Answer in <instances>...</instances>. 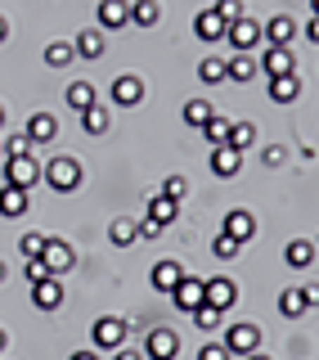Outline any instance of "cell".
<instances>
[{
	"mask_svg": "<svg viewBox=\"0 0 319 360\" xmlns=\"http://www.w3.org/2000/svg\"><path fill=\"white\" fill-rule=\"evenodd\" d=\"M198 360H234V356L225 352V342H202L198 347Z\"/></svg>",
	"mask_w": 319,
	"mask_h": 360,
	"instance_id": "b9f144b4",
	"label": "cell"
},
{
	"mask_svg": "<svg viewBox=\"0 0 319 360\" xmlns=\"http://www.w3.org/2000/svg\"><path fill=\"white\" fill-rule=\"evenodd\" d=\"M216 14H221L225 22H234V18H243V0H216Z\"/></svg>",
	"mask_w": 319,
	"mask_h": 360,
	"instance_id": "60d3db41",
	"label": "cell"
},
{
	"mask_svg": "<svg viewBox=\"0 0 319 360\" xmlns=\"http://www.w3.org/2000/svg\"><path fill=\"white\" fill-rule=\"evenodd\" d=\"M185 122L202 131V127L211 122V104H207V99H189V104H185Z\"/></svg>",
	"mask_w": 319,
	"mask_h": 360,
	"instance_id": "e575fe53",
	"label": "cell"
},
{
	"mask_svg": "<svg viewBox=\"0 0 319 360\" xmlns=\"http://www.w3.org/2000/svg\"><path fill=\"white\" fill-rule=\"evenodd\" d=\"M5 37H9V22H5V18H0V41H5Z\"/></svg>",
	"mask_w": 319,
	"mask_h": 360,
	"instance_id": "7dc6e473",
	"label": "cell"
},
{
	"mask_svg": "<svg viewBox=\"0 0 319 360\" xmlns=\"http://www.w3.org/2000/svg\"><path fill=\"white\" fill-rule=\"evenodd\" d=\"M225 239H234L238 248H243L247 239H252V234H256V217H252V212H243V207H234L230 212V217H225Z\"/></svg>",
	"mask_w": 319,
	"mask_h": 360,
	"instance_id": "8fae6325",
	"label": "cell"
},
{
	"mask_svg": "<svg viewBox=\"0 0 319 360\" xmlns=\"http://www.w3.org/2000/svg\"><path fill=\"white\" fill-rule=\"evenodd\" d=\"M315 307V288H283L279 292V315L283 320H301Z\"/></svg>",
	"mask_w": 319,
	"mask_h": 360,
	"instance_id": "30bf717a",
	"label": "cell"
},
{
	"mask_svg": "<svg viewBox=\"0 0 319 360\" xmlns=\"http://www.w3.org/2000/svg\"><path fill=\"white\" fill-rule=\"evenodd\" d=\"M27 149H32L27 135H9V140H0V153H5V158H22ZM5 158H0V162H5Z\"/></svg>",
	"mask_w": 319,
	"mask_h": 360,
	"instance_id": "8d00e7d4",
	"label": "cell"
},
{
	"mask_svg": "<svg viewBox=\"0 0 319 360\" xmlns=\"http://www.w3.org/2000/svg\"><path fill=\"white\" fill-rule=\"evenodd\" d=\"M72 360H99L95 352H72Z\"/></svg>",
	"mask_w": 319,
	"mask_h": 360,
	"instance_id": "bcb514c9",
	"label": "cell"
},
{
	"mask_svg": "<svg viewBox=\"0 0 319 360\" xmlns=\"http://www.w3.org/2000/svg\"><path fill=\"white\" fill-rule=\"evenodd\" d=\"M180 279H185V266H180V262H157V266L149 270V284H153L157 292H171Z\"/></svg>",
	"mask_w": 319,
	"mask_h": 360,
	"instance_id": "ac0fdd59",
	"label": "cell"
},
{
	"mask_svg": "<svg viewBox=\"0 0 319 360\" xmlns=\"http://www.w3.org/2000/svg\"><path fill=\"white\" fill-rule=\"evenodd\" d=\"M140 99H144V82L135 72H126V77L112 82V104H117V108H135Z\"/></svg>",
	"mask_w": 319,
	"mask_h": 360,
	"instance_id": "4fadbf2b",
	"label": "cell"
},
{
	"mask_svg": "<svg viewBox=\"0 0 319 360\" xmlns=\"http://www.w3.org/2000/svg\"><path fill=\"white\" fill-rule=\"evenodd\" d=\"M266 162H270V167L283 162V149H279V144H270V149H266Z\"/></svg>",
	"mask_w": 319,
	"mask_h": 360,
	"instance_id": "ee69618b",
	"label": "cell"
},
{
	"mask_svg": "<svg viewBox=\"0 0 319 360\" xmlns=\"http://www.w3.org/2000/svg\"><path fill=\"white\" fill-rule=\"evenodd\" d=\"M292 37H297V27H292L288 14H279V18L266 22V45H292Z\"/></svg>",
	"mask_w": 319,
	"mask_h": 360,
	"instance_id": "484cf974",
	"label": "cell"
},
{
	"mask_svg": "<svg viewBox=\"0 0 319 360\" xmlns=\"http://www.w3.org/2000/svg\"><path fill=\"white\" fill-rule=\"evenodd\" d=\"M162 194H167L171 202H180V198L189 194V180H185V176H167V180H162Z\"/></svg>",
	"mask_w": 319,
	"mask_h": 360,
	"instance_id": "74e56055",
	"label": "cell"
},
{
	"mask_svg": "<svg viewBox=\"0 0 319 360\" xmlns=\"http://www.w3.org/2000/svg\"><path fill=\"white\" fill-rule=\"evenodd\" d=\"M32 302H37V311H59L63 307V284L59 279H41V284H32Z\"/></svg>",
	"mask_w": 319,
	"mask_h": 360,
	"instance_id": "2e32d148",
	"label": "cell"
},
{
	"mask_svg": "<svg viewBox=\"0 0 319 360\" xmlns=\"http://www.w3.org/2000/svg\"><path fill=\"white\" fill-rule=\"evenodd\" d=\"M5 347H9V333H5V329H0V352H5Z\"/></svg>",
	"mask_w": 319,
	"mask_h": 360,
	"instance_id": "681fc988",
	"label": "cell"
},
{
	"mask_svg": "<svg viewBox=\"0 0 319 360\" xmlns=\"http://www.w3.org/2000/svg\"><path fill=\"white\" fill-rule=\"evenodd\" d=\"M99 352H117V347H126V320H117V315H99L95 329H90Z\"/></svg>",
	"mask_w": 319,
	"mask_h": 360,
	"instance_id": "7a4b0ae2",
	"label": "cell"
},
{
	"mask_svg": "<svg viewBox=\"0 0 319 360\" xmlns=\"http://www.w3.org/2000/svg\"><path fill=\"white\" fill-rule=\"evenodd\" d=\"M176 217H180V202H171L167 194H153L149 198V217H144V221H153V225H162V230H167Z\"/></svg>",
	"mask_w": 319,
	"mask_h": 360,
	"instance_id": "7402d4cb",
	"label": "cell"
},
{
	"mask_svg": "<svg viewBox=\"0 0 319 360\" xmlns=\"http://www.w3.org/2000/svg\"><path fill=\"white\" fill-rule=\"evenodd\" d=\"M189 315H193V324H198L202 333H211V329H221V324H225V311H216V307H207V302H202L198 311H189Z\"/></svg>",
	"mask_w": 319,
	"mask_h": 360,
	"instance_id": "f546056e",
	"label": "cell"
},
{
	"mask_svg": "<svg viewBox=\"0 0 319 360\" xmlns=\"http://www.w3.org/2000/svg\"><path fill=\"white\" fill-rule=\"evenodd\" d=\"M283 262H288L292 270H311L315 266V243L311 239H292L288 248H283Z\"/></svg>",
	"mask_w": 319,
	"mask_h": 360,
	"instance_id": "44dd1931",
	"label": "cell"
},
{
	"mask_svg": "<svg viewBox=\"0 0 319 360\" xmlns=\"http://www.w3.org/2000/svg\"><path fill=\"white\" fill-rule=\"evenodd\" d=\"M32 202H27V189H14V185H0V217H22Z\"/></svg>",
	"mask_w": 319,
	"mask_h": 360,
	"instance_id": "603a6c76",
	"label": "cell"
},
{
	"mask_svg": "<svg viewBox=\"0 0 319 360\" xmlns=\"http://www.w3.org/2000/svg\"><path fill=\"white\" fill-rule=\"evenodd\" d=\"M225 27H230V22L216 14V9H202V14L193 18V32H198V41H225Z\"/></svg>",
	"mask_w": 319,
	"mask_h": 360,
	"instance_id": "d6986e66",
	"label": "cell"
},
{
	"mask_svg": "<svg viewBox=\"0 0 319 360\" xmlns=\"http://www.w3.org/2000/svg\"><path fill=\"white\" fill-rule=\"evenodd\" d=\"M256 77V59L252 54H234V59H225V82H252Z\"/></svg>",
	"mask_w": 319,
	"mask_h": 360,
	"instance_id": "d4e9b609",
	"label": "cell"
},
{
	"mask_svg": "<svg viewBox=\"0 0 319 360\" xmlns=\"http://www.w3.org/2000/svg\"><path fill=\"white\" fill-rule=\"evenodd\" d=\"M5 275H9V270H5V262H0V284H5Z\"/></svg>",
	"mask_w": 319,
	"mask_h": 360,
	"instance_id": "f907efd6",
	"label": "cell"
},
{
	"mask_svg": "<svg viewBox=\"0 0 319 360\" xmlns=\"http://www.w3.org/2000/svg\"><path fill=\"white\" fill-rule=\"evenodd\" d=\"M225 41L234 45L238 54H252V45H261V22H252V18H234L230 27H225Z\"/></svg>",
	"mask_w": 319,
	"mask_h": 360,
	"instance_id": "ba28073f",
	"label": "cell"
},
{
	"mask_svg": "<svg viewBox=\"0 0 319 360\" xmlns=\"http://www.w3.org/2000/svg\"><path fill=\"white\" fill-rule=\"evenodd\" d=\"M225 144L230 149H238V153H247L256 144V127L252 122H230V135H225Z\"/></svg>",
	"mask_w": 319,
	"mask_h": 360,
	"instance_id": "83f0119b",
	"label": "cell"
},
{
	"mask_svg": "<svg viewBox=\"0 0 319 360\" xmlns=\"http://www.w3.org/2000/svg\"><path fill=\"white\" fill-rule=\"evenodd\" d=\"M41 180L54 189V194H72V189H82L86 172H82V162H77V158L59 153V158H50V162L41 167Z\"/></svg>",
	"mask_w": 319,
	"mask_h": 360,
	"instance_id": "6da1fadb",
	"label": "cell"
},
{
	"mask_svg": "<svg viewBox=\"0 0 319 360\" xmlns=\"http://www.w3.org/2000/svg\"><path fill=\"white\" fill-rule=\"evenodd\" d=\"M67 104H72L77 112H86L90 104H99V99H95V86H90V82H72V86H67Z\"/></svg>",
	"mask_w": 319,
	"mask_h": 360,
	"instance_id": "f1b7e54d",
	"label": "cell"
},
{
	"mask_svg": "<svg viewBox=\"0 0 319 360\" xmlns=\"http://www.w3.org/2000/svg\"><path fill=\"white\" fill-rule=\"evenodd\" d=\"M225 352L230 356H252V352H261V329L256 324H230L225 329Z\"/></svg>",
	"mask_w": 319,
	"mask_h": 360,
	"instance_id": "277c9868",
	"label": "cell"
},
{
	"mask_svg": "<svg viewBox=\"0 0 319 360\" xmlns=\"http://www.w3.org/2000/svg\"><path fill=\"white\" fill-rule=\"evenodd\" d=\"M77 54H72V41H54V45H45V63L50 68H67Z\"/></svg>",
	"mask_w": 319,
	"mask_h": 360,
	"instance_id": "836d02e7",
	"label": "cell"
},
{
	"mask_svg": "<svg viewBox=\"0 0 319 360\" xmlns=\"http://www.w3.org/2000/svg\"><path fill=\"white\" fill-rule=\"evenodd\" d=\"M41 180V162L32 153H22V158H5V185H14V189H32Z\"/></svg>",
	"mask_w": 319,
	"mask_h": 360,
	"instance_id": "3957f363",
	"label": "cell"
},
{
	"mask_svg": "<svg viewBox=\"0 0 319 360\" xmlns=\"http://www.w3.org/2000/svg\"><path fill=\"white\" fill-rule=\"evenodd\" d=\"M82 127H86L90 135H104V131H108V108H104V104H90V108L82 112Z\"/></svg>",
	"mask_w": 319,
	"mask_h": 360,
	"instance_id": "1f68e13d",
	"label": "cell"
},
{
	"mask_svg": "<svg viewBox=\"0 0 319 360\" xmlns=\"http://www.w3.org/2000/svg\"><path fill=\"white\" fill-rule=\"evenodd\" d=\"M41 248H45V234H37V230H32V234H22V239H18V252L27 257V262H32V257H41Z\"/></svg>",
	"mask_w": 319,
	"mask_h": 360,
	"instance_id": "f35d334b",
	"label": "cell"
},
{
	"mask_svg": "<svg viewBox=\"0 0 319 360\" xmlns=\"http://www.w3.org/2000/svg\"><path fill=\"white\" fill-rule=\"evenodd\" d=\"M238 172H243V153L230 149V144H216V149H211V176L230 180V176H238Z\"/></svg>",
	"mask_w": 319,
	"mask_h": 360,
	"instance_id": "5bb4252c",
	"label": "cell"
},
{
	"mask_svg": "<svg viewBox=\"0 0 319 360\" xmlns=\"http://www.w3.org/2000/svg\"><path fill=\"white\" fill-rule=\"evenodd\" d=\"M0 158H5V153H0Z\"/></svg>",
	"mask_w": 319,
	"mask_h": 360,
	"instance_id": "f5cc1de1",
	"label": "cell"
},
{
	"mask_svg": "<svg viewBox=\"0 0 319 360\" xmlns=\"http://www.w3.org/2000/svg\"><path fill=\"white\" fill-rule=\"evenodd\" d=\"M41 262H45V270H50L54 279L59 275H67V270L77 266V252L67 248L63 239H45V248H41Z\"/></svg>",
	"mask_w": 319,
	"mask_h": 360,
	"instance_id": "8992f818",
	"label": "cell"
},
{
	"mask_svg": "<svg viewBox=\"0 0 319 360\" xmlns=\"http://www.w3.org/2000/svg\"><path fill=\"white\" fill-rule=\"evenodd\" d=\"M0 127H5V104H0Z\"/></svg>",
	"mask_w": 319,
	"mask_h": 360,
	"instance_id": "816d5d0a",
	"label": "cell"
},
{
	"mask_svg": "<svg viewBox=\"0 0 319 360\" xmlns=\"http://www.w3.org/2000/svg\"><path fill=\"white\" fill-rule=\"evenodd\" d=\"M41 279H50V270H45L41 257H32V262H27V284H41Z\"/></svg>",
	"mask_w": 319,
	"mask_h": 360,
	"instance_id": "7bdbcfd3",
	"label": "cell"
},
{
	"mask_svg": "<svg viewBox=\"0 0 319 360\" xmlns=\"http://www.w3.org/2000/svg\"><path fill=\"white\" fill-rule=\"evenodd\" d=\"M112 360H144V356L131 352V347H117V352H112Z\"/></svg>",
	"mask_w": 319,
	"mask_h": 360,
	"instance_id": "f6af8a7d",
	"label": "cell"
},
{
	"mask_svg": "<svg viewBox=\"0 0 319 360\" xmlns=\"http://www.w3.org/2000/svg\"><path fill=\"white\" fill-rule=\"evenodd\" d=\"M144 360H176L180 356V338L171 333V329H153L149 338H144Z\"/></svg>",
	"mask_w": 319,
	"mask_h": 360,
	"instance_id": "9c48e42d",
	"label": "cell"
},
{
	"mask_svg": "<svg viewBox=\"0 0 319 360\" xmlns=\"http://www.w3.org/2000/svg\"><path fill=\"white\" fill-rule=\"evenodd\" d=\"M131 22V5L126 0H99V27L104 32H117Z\"/></svg>",
	"mask_w": 319,
	"mask_h": 360,
	"instance_id": "e0dca14e",
	"label": "cell"
},
{
	"mask_svg": "<svg viewBox=\"0 0 319 360\" xmlns=\"http://www.w3.org/2000/svg\"><path fill=\"white\" fill-rule=\"evenodd\" d=\"M131 22H135V27H157V22H162V5H157V0H135V5H131Z\"/></svg>",
	"mask_w": 319,
	"mask_h": 360,
	"instance_id": "4316f807",
	"label": "cell"
},
{
	"mask_svg": "<svg viewBox=\"0 0 319 360\" xmlns=\"http://www.w3.org/2000/svg\"><path fill=\"white\" fill-rule=\"evenodd\" d=\"M22 135H27V144H50L54 135H59V117H50V112H32Z\"/></svg>",
	"mask_w": 319,
	"mask_h": 360,
	"instance_id": "9a60e30c",
	"label": "cell"
},
{
	"mask_svg": "<svg viewBox=\"0 0 319 360\" xmlns=\"http://www.w3.org/2000/svg\"><path fill=\"white\" fill-rule=\"evenodd\" d=\"M230 122H234V117H221V112H211V122L202 127V135L211 140V149H216V144H225V135H230Z\"/></svg>",
	"mask_w": 319,
	"mask_h": 360,
	"instance_id": "d590c367",
	"label": "cell"
},
{
	"mask_svg": "<svg viewBox=\"0 0 319 360\" xmlns=\"http://www.w3.org/2000/svg\"><path fill=\"white\" fill-rule=\"evenodd\" d=\"M198 82L202 86H221L225 82V59H216V54H211V59H202L198 63Z\"/></svg>",
	"mask_w": 319,
	"mask_h": 360,
	"instance_id": "d6a6232c",
	"label": "cell"
},
{
	"mask_svg": "<svg viewBox=\"0 0 319 360\" xmlns=\"http://www.w3.org/2000/svg\"><path fill=\"white\" fill-rule=\"evenodd\" d=\"M243 360H270V356L266 352H252V356H243Z\"/></svg>",
	"mask_w": 319,
	"mask_h": 360,
	"instance_id": "c3c4849f",
	"label": "cell"
},
{
	"mask_svg": "<svg viewBox=\"0 0 319 360\" xmlns=\"http://www.w3.org/2000/svg\"><path fill=\"white\" fill-rule=\"evenodd\" d=\"M256 72H266V77L297 72V54H292V45H266V54H261V68H256Z\"/></svg>",
	"mask_w": 319,
	"mask_h": 360,
	"instance_id": "52a82bcc",
	"label": "cell"
},
{
	"mask_svg": "<svg viewBox=\"0 0 319 360\" xmlns=\"http://www.w3.org/2000/svg\"><path fill=\"white\" fill-rule=\"evenodd\" d=\"M211 252L221 257V262H234V257H238V243L225 239V234H216V239H211Z\"/></svg>",
	"mask_w": 319,
	"mask_h": 360,
	"instance_id": "ab89813d",
	"label": "cell"
},
{
	"mask_svg": "<svg viewBox=\"0 0 319 360\" xmlns=\"http://www.w3.org/2000/svg\"><path fill=\"white\" fill-rule=\"evenodd\" d=\"M297 95H301V77H297V72L270 77V99H275V104H292Z\"/></svg>",
	"mask_w": 319,
	"mask_h": 360,
	"instance_id": "ffe728a7",
	"label": "cell"
},
{
	"mask_svg": "<svg viewBox=\"0 0 319 360\" xmlns=\"http://www.w3.org/2000/svg\"><path fill=\"white\" fill-rule=\"evenodd\" d=\"M104 50H108V45H104V32H82V37L72 41V54H77V59H104Z\"/></svg>",
	"mask_w": 319,
	"mask_h": 360,
	"instance_id": "cb8c5ba5",
	"label": "cell"
},
{
	"mask_svg": "<svg viewBox=\"0 0 319 360\" xmlns=\"http://www.w3.org/2000/svg\"><path fill=\"white\" fill-rule=\"evenodd\" d=\"M108 239L117 243V248H131L135 239H140V234H135V221H126V217H117V221L108 225Z\"/></svg>",
	"mask_w": 319,
	"mask_h": 360,
	"instance_id": "4dcf8cb0",
	"label": "cell"
},
{
	"mask_svg": "<svg viewBox=\"0 0 319 360\" xmlns=\"http://www.w3.org/2000/svg\"><path fill=\"white\" fill-rule=\"evenodd\" d=\"M202 302L216 311H230L234 302H238V284L230 275H216V279H202Z\"/></svg>",
	"mask_w": 319,
	"mask_h": 360,
	"instance_id": "5b68a950",
	"label": "cell"
},
{
	"mask_svg": "<svg viewBox=\"0 0 319 360\" xmlns=\"http://www.w3.org/2000/svg\"><path fill=\"white\" fill-rule=\"evenodd\" d=\"M171 302H176V311H198L202 307V279H193V275H185L176 288L167 292Z\"/></svg>",
	"mask_w": 319,
	"mask_h": 360,
	"instance_id": "7c38bea8",
	"label": "cell"
}]
</instances>
